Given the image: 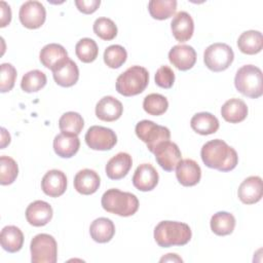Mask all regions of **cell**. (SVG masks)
Wrapping results in <instances>:
<instances>
[{"label":"cell","mask_w":263,"mask_h":263,"mask_svg":"<svg viewBox=\"0 0 263 263\" xmlns=\"http://www.w3.org/2000/svg\"><path fill=\"white\" fill-rule=\"evenodd\" d=\"M200 156L202 162L208 167L220 172H230L235 168L238 163L236 151L220 139L206 142L201 147Z\"/></svg>","instance_id":"6da1fadb"},{"label":"cell","mask_w":263,"mask_h":263,"mask_svg":"<svg viewBox=\"0 0 263 263\" xmlns=\"http://www.w3.org/2000/svg\"><path fill=\"white\" fill-rule=\"evenodd\" d=\"M192 236L188 224L178 221H161L154 228V239L161 248L186 245Z\"/></svg>","instance_id":"7a4b0ae2"},{"label":"cell","mask_w":263,"mask_h":263,"mask_svg":"<svg viewBox=\"0 0 263 263\" xmlns=\"http://www.w3.org/2000/svg\"><path fill=\"white\" fill-rule=\"evenodd\" d=\"M101 203L103 209L108 213L121 217L133 216L139 209V200L135 194L121 191L117 188H111L105 191L102 195Z\"/></svg>","instance_id":"3957f363"},{"label":"cell","mask_w":263,"mask_h":263,"mask_svg":"<svg viewBox=\"0 0 263 263\" xmlns=\"http://www.w3.org/2000/svg\"><path fill=\"white\" fill-rule=\"evenodd\" d=\"M149 83V73L146 68L132 66L116 79V90L124 97L137 96L145 90Z\"/></svg>","instance_id":"277c9868"},{"label":"cell","mask_w":263,"mask_h":263,"mask_svg":"<svg viewBox=\"0 0 263 263\" xmlns=\"http://www.w3.org/2000/svg\"><path fill=\"white\" fill-rule=\"evenodd\" d=\"M237 91L251 99H258L263 95V77L260 68L254 65L240 67L234 77Z\"/></svg>","instance_id":"5b68a950"},{"label":"cell","mask_w":263,"mask_h":263,"mask_svg":"<svg viewBox=\"0 0 263 263\" xmlns=\"http://www.w3.org/2000/svg\"><path fill=\"white\" fill-rule=\"evenodd\" d=\"M32 263H55L58 260V245L52 235L39 233L30 245Z\"/></svg>","instance_id":"8992f818"},{"label":"cell","mask_w":263,"mask_h":263,"mask_svg":"<svg viewBox=\"0 0 263 263\" xmlns=\"http://www.w3.org/2000/svg\"><path fill=\"white\" fill-rule=\"evenodd\" d=\"M135 132L137 137L147 145V148L152 153L160 143L168 141L171 138V132L167 127L156 124L148 119L139 121Z\"/></svg>","instance_id":"52a82bcc"},{"label":"cell","mask_w":263,"mask_h":263,"mask_svg":"<svg viewBox=\"0 0 263 263\" xmlns=\"http://www.w3.org/2000/svg\"><path fill=\"white\" fill-rule=\"evenodd\" d=\"M234 52L226 43H213L203 52V62L206 68L214 72L226 70L233 62Z\"/></svg>","instance_id":"ba28073f"},{"label":"cell","mask_w":263,"mask_h":263,"mask_svg":"<svg viewBox=\"0 0 263 263\" xmlns=\"http://www.w3.org/2000/svg\"><path fill=\"white\" fill-rule=\"evenodd\" d=\"M85 143L92 150L106 151L112 149L117 143L116 134L109 127L101 125L90 126L85 134Z\"/></svg>","instance_id":"9c48e42d"},{"label":"cell","mask_w":263,"mask_h":263,"mask_svg":"<svg viewBox=\"0 0 263 263\" xmlns=\"http://www.w3.org/2000/svg\"><path fill=\"white\" fill-rule=\"evenodd\" d=\"M18 17L24 27L28 29H38L45 22L46 10L39 1H26L20 8Z\"/></svg>","instance_id":"30bf717a"},{"label":"cell","mask_w":263,"mask_h":263,"mask_svg":"<svg viewBox=\"0 0 263 263\" xmlns=\"http://www.w3.org/2000/svg\"><path fill=\"white\" fill-rule=\"evenodd\" d=\"M153 153L159 166L166 172L176 170L178 163L182 160V153L178 145L170 140L160 143Z\"/></svg>","instance_id":"8fae6325"},{"label":"cell","mask_w":263,"mask_h":263,"mask_svg":"<svg viewBox=\"0 0 263 263\" xmlns=\"http://www.w3.org/2000/svg\"><path fill=\"white\" fill-rule=\"evenodd\" d=\"M168 60L178 70L187 71L195 65L196 51L190 45L178 44L171 48Z\"/></svg>","instance_id":"7c38bea8"},{"label":"cell","mask_w":263,"mask_h":263,"mask_svg":"<svg viewBox=\"0 0 263 263\" xmlns=\"http://www.w3.org/2000/svg\"><path fill=\"white\" fill-rule=\"evenodd\" d=\"M51 71L55 83L63 87L74 85L79 78V69L76 63L69 58L61 62Z\"/></svg>","instance_id":"4fadbf2b"},{"label":"cell","mask_w":263,"mask_h":263,"mask_svg":"<svg viewBox=\"0 0 263 263\" xmlns=\"http://www.w3.org/2000/svg\"><path fill=\"white\" fill-rule=\"evenodd\" d=\"M158 173L150 163L140 164L133 176V184L140 191H151L158 184Z\"/></svg>","instance_id":"5bb4252c"},{"label":"cell","mask_w":263,"mask_h":263,"mask_svg":"<svg viewBox=\"0 0 263 263\" xmlns=\"http://www.w3.org/2000/svg\"><path fill=\"white\" fill-rule=\"evenodd\" d=\"M42 191L50 197L63 195L67 189V177L60 170H50L42 178Z\"/></svg>","instance_id":"9a60e30c"},{"label":"cell","mask_w":263,"mask_h":263,"mask_svg":"<svg viewBox=\"0 0 263 263\" xmlns=\"http://www.w3.org/2000/svg\"><path fill=\"white\" fill-rule=\"evenodd\" d=\"M262 179L258 176H251L245 179L238 187L237 195L241 202L253 204L262 198Z\"/></svg>","instance_id":"2e32d148"},{"label":"cell","mask_w":263,"mask_h":263,"mask_svg":"<svg viewBox=\"0 0 263 263\" xmlns=\"http://www.w3.org/2000/svg\"><path fill=\"white\" fill-rule=\"evenodd\" d=\"M176 177L181 185L186 187L194 186L201 178L200 166L193 159H182L176 167Z\"/></svg>","instance_id":"e0dca14e"},{"label":"cell","mask_w":263,"mask_h":263,"mask_svg":"<svg viewBox=\"0 0 263 263\" xmlns=\"http://www.w3.org/2000/svg\"><path fill=\"white\" fill-rule=\"evenodd\" d=\"M123 106L120 101L112 96L103 97L96 105V115L100 120L111 122L122 115Z\"/></svg>","instance_id":"ac0fdd59"},{"label":"cell","mask_w":263,"mask_h":263,"mask_svg":"<svg viewBox=\"0 0 263 263\" xmlns=\"http://www.w3.org/2000/svg\"><path fill=\"white\" fill-rule=\"evenodd\" d=\"M51 205L43 200H35L26 209V219L29 224L40 227L46 225L52 218Z\"/></svg>","instance_id":"d6986e66"},{"label":"cell","mask_w":263,"mask_h":263,"mask_svg":"<svg viewBox=\"0 0 263 263\" xmlns=\"http://www.w3.org/2000/svg\"><path fill=\"white\" fill-rule=\"evenodd\" d=\"M171 29L176 40L180 42L188 41L194 31V22L191 15L186 11H179L173 17Z\"/></svg>","instance_id":"ffe728a7"},{"label":"cell","mask_w":263,"mask_h":263,"mask_svg":"<svg viewBox=\"0 0 263 263\" xmlns=\"http://www.w3.org/2000/svg\"><path fill=\"white\" fill-rule=\"evenodd\" d=\"M132 165V156L126 152H119L107 162L106 175L111 180H120L127 175Z\"/></svg>","instance_id":"44dd1931"},{"label":"cell","mask_w":263,"mask_h":263,"mask_svg":"<svg viewBox=\"0 0 263 263\" xmlns=\"http://www.w3.org/2000/svg\"><path fill=\"white\" fill-rule=\"evenodd\" d=\"M100 176L90 168L80 170L74 177V188L83 195L93 194L100 187Z\"/></svg>","instance_id":"7402d4cb"},{"label":"cell","mask_w":263,"mask_h":263,"mask_svg":"<svg viewBox=\"0 0 263 263\" xmlns=\"http://www.w3.org/2000/svg\"><path fill=\"white\" fill-rule=\"evenodd\" d=\"M80 147L79 138L76 135L61 133L53 139V150L55 154L62 158H70L74 156Z\"/></svg>","instance_id":"603a6c76"},{"label":"cell","mask_w":263,"mask_h":263,"mask_svg":"<svg viewBox=\"0 0 263 263\" xmlns=\"http://www.w3.org/2000/svg\"><path fill=\"white\" fill-rule=\"evenodd\" d=\"M221 115L227 122H241L248 116V106L242 100L232 98L226 101L221 107Z\"/></svg>","instance_id":"cb8c5ba5"},{"label":"cell","mask_w":263,"mask_h":263,"mask_svg":"<svg viewBox=\"0 0 263 263\" xmlns=\"http://www.w3.org/2000/svg\"><path fill=\"white\" fill-rule=\"evenodd\" d=\"M68 52L58 43H49L42 47L39 53V59L41 64L47 68L52 70L55 66H58L61 62L68 59Z\"/></svg>","instance_id":"d4e9b609"},{"label":"cell","mask_w":263,"mask_h":263,"mask_svg":"<svg viewBox=\"0 0 263 263\" xmlns=\"http://www.w3.org/2000/svg\"><path fill=\"white\" fill-rule=\"evenodd\" d=\"M191 128L202 136L215 134L219 129L218 118L209 112H199L192 116L190 120Z\"/></svg>","instance_id":"484cf974"},{"label":"cell","mask_w":263,"mask_h":263,"mask_svg":"<svg viewBox=\"0 0 263 263\" xmlns=\"http://www.w3.org/2000/svg\"><path fill=\"white\" fill-rule=\"evenodd\" d=\"M89 233L91 238L99 242L105 243L110 241L115 234V226L112 220L101 217L93 220L89 226Z\"/></svg>","instance_id":"4316f807"},{"label":"cell","mask_w":263,"mask_h":263,"mask_svg":"<svg viewBox=\"0 0 263 263\" xmlns=\"http://www.w3.org/2000/svg\"><path fill=\"white\" fill-rule=\"evenodd\" d=\"M0 243L3 250L6 252L16 253L23 247L24 234L22 230L16 226H5L0 233Z\"/></svg>","instance_id":"83f0119b"},{"label":"cell","mask_w":263,"mask_h":263,"mask_svg":"<svg viewBox=\"0 0 263 263\" xmlns=\"http://www.w3.org/2000/svg\"><path fill=\"white\" fill-rule=\"evenodd\" d=\"M238 49L246 54H256L262 50L263 36L260 31L249 30L240 34L237 39Z\"/></svg>","instance_id":"f1b7e54d"},{"label":"cell","mask_w":263,"mask_h":263,"mask_svg":"<svg viewBox=\"0 0 263 263\" xmlns=\"http://www.w3.org/2000/svg\"><path fill=\"white\" fill-rule=\"evenodd\" d=\"M212 231L220 236L231 234L235 227V218L228 212H217L211 218Z\"/></svg>","instance_id":"f546056e"},{"label":"cell","mask_w":263,"mask_h":263,"mask_svg":"<svg viewBox=\"0 0 263 263\" xmlns=\"http://www.w3.org/2000/svg\"><path fill=\"white\" fill-rule=\"evenodd\" d=\"M150 15L155 20H166L175 14L177 10L176 0H151L148 3Z\"/></svg>","instance_id":"4dcf8cb0"},{"label":"cell","mask_w":263,"mask_h":263,"mask_svg":"<svg viewBox=\"0 0 263 263\" xmlns=\"http://www.w3.org/2000/svg\"><path fill=\"white\" fill-rule=\"evenodd\" d=\"M84 126L82 116L74 111L64 113L59 119V127L62 133L78 136Z\"/></svg>","instance_id":"1f68e13d"},{"label":"cell","mask_w":263,"mask_h":263,"mask_svg":"<svg viewBox=\"0 0 263 263\" xmlns=\"http://www.w3.org/2000/svg\"><path fill=\"white\" fill-rule=\"evenodd\" d=\"M47 82L46 75L40 70L27 72L21 81V87L26 92H35L45 86Z\"/></svg>","instance_id":"d6a6232c"},{"label":"cell","mask_w":263,"mask_h":263,"mask_svg":"<svg viewBox=\"0 0 263 263\" xmlns=\"http://www.w3.org/2000/svg\"><path fill=\"white\" fill-rule=\"evenodd\" d=\"M75 53L81 62L91 63L97 59L99 54V48L93 39L82 38L76 43Z\"/></svg>","instance_id":"836d02e7"},{"label":"cell","mask_w":263,"mask_h":263,"mask_svg":"<svg viewBox=\"0 0 263 263\" xmlns=\"http://www.w3.org/2000/svg\"><path fill=\"white\" fill-rule=\"evenodd\" d=\"M143 108L149 115L159 116L167 110L168 102L167 99L160 93H150L144 98Z\"/></svg>","instance_id":"e575fe53"},{"label":"cell","mask_w":263,"mask_h":263,"mask_svg":"<svg viewBox=\"0 0 263 263\" xmlns=\"http://www.w3.org/2000/svg\"><path fill=\"white\" fill-rule=\"evenodd\" d=\"M18 174L16 161L6 155L0 157V183L1 185L12 184Z\"/></svg>","instance_id":"d590c367"},{"label":"cell","mask_w":263,"mask_h":263,"mask_svg":"<svg viewBox=\"0 0 263 263\" xmlns=\"http://www.w3.org/2000/svg\"><path fill=\"white\" fill-rule=\"evenodd\" d=\"M127 52L125 48L118 44L108 46L104 51V62L112 69L120 68L126 61Z\"/></svg>","instance_id":"8d00e7d4"},{"label":"cell","mask_w":263,"mask_h":263,"mask_svg":"<svg viewBox=\"0 0 263 263\" xmlns=\"http://www.w3.org/2000/svg\"><path fill=\"white\" fill-rule=\"evenodd\" d=\"M93 32L101 39L109 41L116 37L117 27L111 18L99 17L93 23Z\"/></svg>","instance_id":"74e56055"},{"label":"cell","mask_w":263,"mask_h":263,"mask_svg":"<svg viewBox=\"0 0 263 263\" xmlns=\"http://www.w3.org/2000/svg\"><path fill=\"white\" fill-rule=\"evenodd\" d=\"M16 79V70L9 63L1 64V75H0V91L7 92L14 86Z\"/></svg>","instance_id":"f35d334b"},{"label":"cell","mask_w":263,"mask_h":263,"mask_svg":"<svg viewBox=\"0 0 263 263\" xmlns=\"http://www.w3.org/2000/svg\"><path fill=\"white\" fill-rule=\"evenodd\" d=\"M155 83L161 88H171L175 82V73L168 66H161L155 73Z\"/></svg>","instance_id":"ab89813d"},{"label":"cell","mask_w":263,"mask_h":263,"mask_svg":"<svg viewBox=\"0 0 263 263\" xmlns=\"http://www.w3.org/2000/svg\"><path fill=\"white\" fill-rule=\"evenodd\" d=\"M101 4L100 0H76L75 5L79 11L85 14L95 12Z\"/></svg>","instance_id":"60d3db41"},{"label":"cell","mask_w":263,"mask_h":263,"mask_svg":"<svg viewBox=\"0 0 263 263\" xmlns=\"http://www.w3.org/2000/svg\"><path fill=\"white\" fill-rule=\"evenodd\" d=\"M0 11H1V18H0V27L4 28L6 27L10 21H11V10L10 6L5 2H0Z\"/></svg>","instance_id":"b9f144b4"},{"label":"cell","mask_w":263,"mask_h":263,"mask_svg":"<svg viewBox=\"0 0 263 263\" xmlns=\"http://www.w3.org/2000/svg\"><path fill=\"white\" fill-rule=\"evenodd\" d=\"M9 143H10V135L4 127H2L1 128V149L5 148V146H7Z\"/></svg>","instance_id":"7bdbcfd3"},{"label":"cell","mask_w":263,"mask_h":263,"mask_svg":"<svg viewBox=\"0 0 263 263\" xmlns=\"http://www.w3.org/2000/svg\"><path fill=\"white\" fill-rule=\"evenodd\" d=\"M163 261H173V262H183V260L177 254H166V256L160 259V262Z\"/></svg>","instance_id":"ee69618b"}]
</instances>
